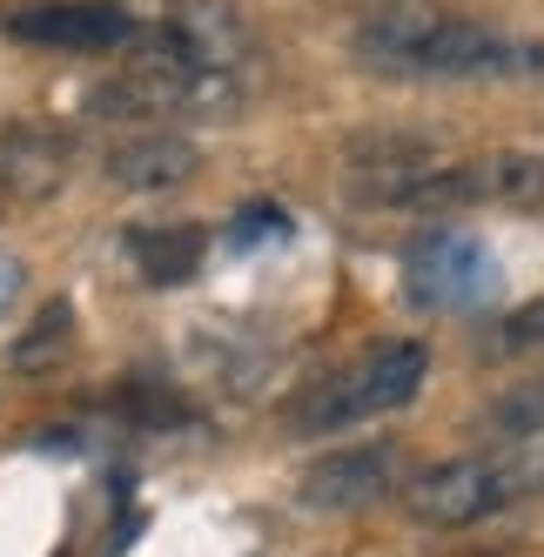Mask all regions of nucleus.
<instances>
[{
	"mask_svg": "<svg viewBox=\"0 0 544 557\" xmlns=\"http://www.w3.org/2000/svg\"><path fill=\"white\" fill-rule=\"evenodd\" d=\"M114 404H122L135 423H162V430H169V423H182V404H175L169 389H154V383H128L122 396H114Z\"/></svg>",
	"mask_w": 544,
	"mask_h": 557,
	"instance_id": "13",
	"label": "nucleus"
},
{
	"mask_svg": "<svg viewBox=\"0 0 544 557\" xmlns=\"http://www.w3.org/2000/svg\"><path fill=\"white\" fill-rule=\"evenodd\" d=\"M478 195L504 209H531L544 215V154H484L478 162Z\"/></svg>",
	"mask_w": 544,
	"mask_h": 557,
	"instance_id": "10",
	"label": "nucleus"
},
{
	"mask_svg": "<svg viewBox=\"0 0 544 557\" xmlns=\"http://www.w3.org/2000/svg\"><path fill=\"white\" fill-rule=\"evenodd\" d=\"M202 249H209V235L196 222H162V228H135L128 235L135 275H141V283H154V289L188 283V275L202 269Z\"/></svg>",
	"mask_w": 544,
	"mask_h": 557,
	"instance_id": "9",
	"label": "nucleus"
},
{
	"mask_svg": "<svg viewBox=\"0 0 544 557\" xmlns=\"http://www.w3.org/2000/svg\"><path fill=\"white\" fill-rule=\"evenodd\" d=\"M504 343H511V349H537V343H544V296L524 302L511 323H504Z\"/></svg>",
	"mask_w": 544,
	"mask_h": 557,
	"instance_id": "15",
	"label": "nucleus"
},
{
	"mask_svg": "<svg viewBox=\"0 0 544 557\" xmlns=\"http://www.w3.org/2000/svg\"><path fill=\"white\" fill-rule=\"evenodd\" d=\"M484 430L497 436V444H531V436L544 430V376L504 383L491 396V410H484Z\"/></svg>",
	"mask_w": 544,
	"mask_h": 557,
	"instance_id": "11",
	"label": "nucleus"
},
{
	"mask_svg": "<svg viewBox=\"0 0 544 557\" xmlns=\"http://www.w3.org/2000/svg\"><path fill=\"white\" fill-rule=\"evenodd\" d=\"M404 289L417 309H471L497 289V262L478 235L463 228H431L410 243V262H404Z\"/></svg>",
	"mask_w": 544,
	"mask_h": 557,
	"instance_id": "4",
	"label": "nucleus"
},
{
	"mask_svg": "<svg viewBox=\"0 0 544 557\" xmlns=\"http://www.w3.org/2000/svg\"><path fill=\"white\" fill-rule=\"evenodd\" d=\"M74 343V309L67 302H48L41 315H34V323L14 336V349H8V363L21 370V376H41L48 363H54V356Z\"/></svg>",
	"mask_w": 544,
	"mask_h": 557,
	"instance_id": "12",
	"label": "nucleus"
},
{
	"mask_svg": "<svg viewBox=\"0 0 544 557\" xmlns=\"http://www.w3.org/2000/svg\"><path fill=\"white\" fill-rule=\"evenodd\" d=\"M196 169H202V154H196V141H182V135H128V141L108 148V182L128 188V195L182 188Z\"/></svg>",
	"mask_w": 544,
	"mask_h": 557,
	"instance_id": "8",
	"label": "nucleus"
},
{
	"mask_svg": "<svg viewBox=\"0 0 544 557\" xmlns=\"http://www.w3.org/2000/svg\"><path fill=\"white\" fill-rule=\"evenodd\" d=\"M349 54L370 74H397V82H524V74H544V41H518L504 27L437 14L417 0L357 21Z\"/></svg>",
	"mask_w": 544,
	"mask_h": 557,
	"instance_id": "1",
	"label": "nucleus"
},
{
	"mask_svg": "<svg viewBox=\"0 0 544 557\" xmlns=\"http://www.w3.org/2000/svg\"><path fill=\"white\" fill-rule=\"evenodd\" d=\"M8 34L27 48H54V54H108V48L135 41V21L114 0H41V8L8 14Z\"/></svg>",
	"mask_w": 544,
	"mask_h": 557,
	"instance_id": "5",
	"label": "nucleus"
},
{
	"mask_svg": "<svg viewBox=\"0 0 544 557\" xmlns=\"http://www.w3.org/2000/svg\"><path fill=\"white\" fill-rule=\"evenodd\" d=\"M14 296H21V262H14V256H0V309H8Z\"/></svg>",
	"mask_w": 544,
	"mask_h": 557,
	"instance_id": "16",
	"label": "nucleus"
},
{
	"mask_svg": "<svg viewBox=\"0 0 544 557\" xmlns=\"http://www.w3.org/2000/svg\"><path fill=\"white\" fill-rule=\"evenodd\" d=\"M74 169V141L61 128L21 122L0 135V202H48Z\"/></svg>",
	"mask_w": 544,
	"mask_h": 557,
	"instance_id": "7",
	"label": "nucleus"
},
{
	"mask_svg": "<svg viewBox=\"0 0 544 557\" xmlns=\"http://www.w3.org/2000/svg\"><path fill=\"white\" fill-rule=\"evenodd\" d=\"M391 484H397V444H349V450H330L323 463H309L296 497L309 510H370Z\"/></svg>",
	"mask_w": 544,
	"mask_h": 557,
	"instance_id": "6",
	"label": "nucleus"
},
{
	"mask_svg": "<svg viewBox=\"0 0 544 557\" xmlns=\"http://www.w3.org/2000/svg\"><path fill=\"white\" fill-rule=\"evenodd\" d=\"M289 222H283V209H269V202H256V209H243L236 215V228H228V243L236 249H249V243H262V235H283Z\"/></svg>",
	"mask_w": 544,
	"mask_h": 557,
	"instance_id": "14",
	"label": "nucleus"
},
{
	"mask_svg": "<svg viewBox=\"0 0 544 557\" xmlns=\"http://www.w3.org/2000/svg\"><path fill=\"white\" fill-rule=\"evenodd\" d=\"M423 376H431V349H423L417 336H397V343H376L370 356H357L349 370L323 376L317 389L302 396V404L289 410V423L302 436H323V430H357L370 417H391L404 410L410 396L423 389Z\"/></svg>",
	"mask_w": 544,
	"mask_h": 557,
	"instance_id": "2",
	"label": "nucleus"
},
{
	"mask_svg": "<svg viewBox=\"0 0 544 557\" xmlns=\"http://www.w3.org/2000/svg\"><path fill=\"white\" fill-rule=\"evenodd\" d=\"M524 463H497V457H444L431 470L410 476V517H423V524L437 531H463V524H484V517H497L504 504H518L531 491Z\"/></svg>",
	"mask_w": 544,
	"mask_h": 557,
	"instance_id": "3",
	"label": "nucleus"
}]
</instances>
